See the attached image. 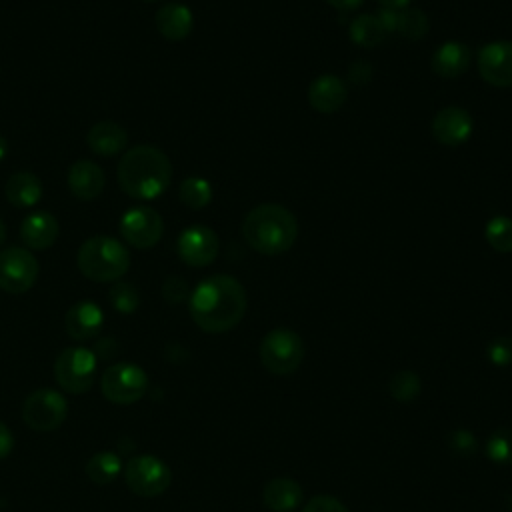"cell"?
Instances as JSON below:
<instances>
[{"label": "cell", "mask_w": 512, "mask_h": 512, "mask_svg": "<svg viewBox=\"0 0 512 512\" xmlns=\"http://www.w3.org/2000/svg\"><path fill=\"white\" fill-rule=\"evenodd\" d=\"M386 34H388L386 28L382 26L380 18L374 14H360L350 24V38L354 44H358L362 48L378 46Z\"/></svg>", "instance_id": "cell-24"}, {"label": "cell", "mask_w": 512, "mask_h": 512, "mask_svg": "<svg viewBox=\"0 0 512 512\" xmlns=\"http://www.w3.org/2000/svg\"><path fill=\"white\" fill-rule=\"evenodd\" d=\"M124 480L136 496L154 498L168 490L172 482V472L164 460L142 454L128 460V464L124 466Z\"/></svg>", "instance_id": "cell-7"}, {"label": "cell", "mask_w": 512, "mask_h": 512, "mask_svg": "<svg viewBox=\"0 0 512 512\" xmlns=\"http://www.w3.org/2000/svg\"><path fill=\"white\" fill-rule=\"evenodd\" d=\"M178 196H180L182 204H186L188 208L200 210V208L210 204V200H212V186H210L208 180H204L200 176H190V178H186L180 184Z\"/></svg>", "instance_id": "cell-26"}, {"label": "cell", "mask_w": 512, "mask_h": 512, "mask_svg": "<svg viewBox=\"0 0 512 512\" xmlns=\"http://www.w3.org/2000/svg\"><path fill=\"white\" fill-rule=\"evenodd\" d=\"M38 260L28 248L8 246L0 250V288L8 294L28 292L38 278Z\"/></svg>", "instance_id": "cell-9"}, {"label": "cell", "mask_w": 512, "mask_h": 512, "mask_svg": "<svg viewBox=\"0 0 512 512\" xmlns=\"http://www.w3.org/2000/svg\"><path fill=\"white\" fill-rule=\"evenodd\" d=\"M176 252L182 262L194 268H202L214 262L218 256V236L212 228L194 224L180 232L176 240Z\"/></svg>", "instance_id": "cell-12"}, {"label": "cell", "mask_w": 512, "mask_h": 512, "mask_svg": "<svg viewBox=\"0 0 512 512\" xmlns=\"http://www.w3.org/2000/svg\"><path fill=\"white\" fill-rule=\"evenodd\" d=\"M98 358L88 348H66L54 362V378L62 390L82 394L92 388L96 378Z\"/></svg>", "instance_id": "cell-6"}, {"label": "cell", "mask_w": 512, "mask_h": 512, "mask_svg": "<svg viewBox=\"0 0 512 512\" xmlns=\"http://www.w3.org/2000/svg\"><path fill=\"white\" fill-rule=\"evenodd\" d=\"M486 356L490 358L492 364L496 366H506L512 362V338L510 336H498L494 338L488 348H486Z\"/></svg>", "instance_id": "cell-31"}, {"label": "cell", "mask_w": 512, "mask_h": 512, "mask_svg": "<svg viewBox=\"0 0 512 512\" xmlns=\"http://www.w3.org/2000/svg\"><path fill=\"white\" fill-rule=\"evenodd\" d=\"M448 448H452L460 456H468L476 452V438L468 430H454L448 436Z\"/></svg>", "instance_id": "cell-33"}, {"label": "cell", "mask_w": 512, "mask_h": 512, "mask_svg": "<svg viewBox=\"0 0 512 512\" xmlns=\"http://www.w3.org/2000/svg\"><path fill=\"white\" fill-rule=\"evenodd\" d=\"M472 116L460 106H444L432 120V134L444 146H460L472 134Z\"/></svg>", "instance_id": "cell-14"}, {"label": "cell", "mask_w": 512, "mask_h": 512, "mask_svg": "<svg viewBox=\"0 0 512 512\" xmlns=\"http://www.w3.org/2000/svg\"><path fill=\"white\" fill-rule=\"evenodd\" d=\"M164 232L162 216L150 206H134L122 214L120 234L122 238L138 250L152 248Z\"/></svg>", "instance_id": "cell-11"}, {"label": "cell", "mask_w": 512, "mask_h": 512, "mask_svg": "<svg viewBox=\"0 0 512 512\" xmlns=\"http://www.w3.org/2000/svg\"><path fill=\"white\" fill-rule=\"evenodd\" d=\"M100 388L106 400L114 404H132L144 396L148 388V376L138 364L118 362L104 370Z\"/></svg>", "instance_id": "cell-8"}, {"label": "cell", "mask_w": 512, "mask_h": 512, "mask_svg": "<svg viewBox=\"0 0 512 512\" xmlns=\"http://www.w3.org/2000/svg\"><path fill=\"white\" fill-rule=\"evenodd\" d=\"M332 8L336 10H342V12H348V10H356L364 0H326Z\"/></svg>", "instance_id": "cell-37"}, {"label": "cell", "mask_w": 512, "mask_h": 512, "mask_svg": "<svg viewBox=\"0 0 512 512\" xmlns=\"http://www.w3.org/2000/svg\"><path fill=\"white\" fill-rule=\"evenodd\" d=\"M154 22H156L158 32L166 40L180 42L192 32L194 16H192V12L186 4L170 2V4H164L162 8H158V12L154 16Z\"/></svg>", "instance_id": "cell-20"}, {"label": "cell", "mask_w": 512, "mask_h": 512, "mask_svg": "<svg viewBox=\"0 0 512 512\" xmlns=\"http://www.w3.org/2000/svg\"><path fill=\"white\" fill-rule=\"evenodd\" d=\"M6 240V224L2 222V218H0V244Z\"/></svg>", "instance_id": "cell-40"}, {"label": "cell", "mask_w": 512, "mask_h": 512, "mask_svg": "<svg viewBox=\"0 0 512 512\" xmlns=\"http://www.w3.org/2000/svg\"><path fill=\"white\" fill-rule=\"evenodd\" d=\"M88 148L98 156H116L126 150L128 146V132L112 120H100L96 122L86 136Z\"/></svg>", "instance_id": "cell-19"}, {"label": "cell", "mask_w": 512, "mask_h": 512, "mask_svg": "<svg viewBox=\"0 0 512 512\" xmlns=\"http://www.w3.org/2000/svg\"><path fill=\"white\" fill-rule=\"evenodd\" d=\"M382 4V8L386 10H402L406 6H410L412 0H378Z\"/></svg>", "instance_id": "cell-38"}, {"label": "cell", "mask_w": 512, "mask_h": 512, "mask_svg": "<svg viewBox=\"0 0 512 512\" xmlns=\"http://www.w3.org/2000/svg\"><path fill=\"white\" fill-rule=\"evenodd\" d=\"M122 470V462L114 452H98L86 464V474L94 484H110L118 478Z\"/></svg>", "instance_id": "cell-25"}, {"label": "cell", "mask_w": 512, "mask_h": 512, "mask_svg": "<svg viewBox=\"0 0 512 512\" xmlns=\"http://www.w3.org/2000/svg\"><path fill=\"white\" fill-rule=\"evenodd\" d=\"M114 354H118V344H116V340H112V338H102V340H98V344H96V358L100 356V358H110V356H114Z\"/></svg>", "instance_id": "cell-36"}, {"label": "cell", "mask_w": 512, "mask_h": 512, "mask_svg": "<svg viewBox=\"0 0 512 512\" xmlns=\"http://www.w3.org/2000/svg\"><path fill=\"white\" fill-rule=\"evenodd\" d=\"M68 412V404L64 396L52 388H38L34 390L22 406V418L28 428L36 432H50L56 430Z\"/></svg>", "instance_id": "cell-10"}, {"label": "cell", "mask_w": 512, "mask_h": 512, "mask_svg": "<svg viewBox=\"0 0 512 512\" xmlns=\"http://www.w3.org/2000/svg\"><path fill=\"white\" fill-rule=\"evenodd\" d=\"M470 50L466 44L448 40L440 44L432 54V70L440 78H458L462 76L470 66Z\"/></svg>", "instance_id": "cell-21"}, {"label": "cell", "mask_w": 512, "mask_h": 512, "mask_svg": "<svg viewBox=\"0 0 512 512\" xmlns=\"http://www.w3.org/2000/svg\"><path fill=\"white\" fill-rule=\"evenodd\" d=\"M66 182H68V190L72 192L74 198H78L82 202H90L102 194L106 176L96 162L78 160L70 166Z\"/></svg>", "instance_id": "cell-16"}, {"label": "cell", "mask_w": 512, "mask_h": 512, "mask_svg": "<svg viewBox=\"0 0 512 512\" xmlns=\"http://www.w3.org/2000/svg\"><path fill=\"white\" fill-rule=\"evenodd\" d=\"M302 512H348V508L334 496L318 494L304 506Z\"/></svg>", "instance_id": "cell-34"}, {"label": "cell", "mask_w": 512, "mask_h": 512, "mask_svg": "<svg viewBox=\"0 0 512 512\" xmlns=\"http://www.w3.org/2000/svg\"><path fill=\"white\" fill-rule=\"evenodd\" d=\"M188 308L200 330L220 334L232 330L244 318L248 298L244 286L234 276L214 274L192 290Z\"/></svg>", "instance_id": "cell-1"}, {"label": "cell", "mask_w": 512, "mask_h": 512, "mask_svg": "<svg viewBox=\"0 0 512 512\" xmlns=\"http://www.w3.org/2000/svg\"><path fill=\"white\" fill-rule=\"evenodd\" d=\"M14 448V436L4 422H0V460L6 458Z\"/></svg>", "instance_id": "cell-35"}, {"label": "cell", "mask_w": 512, "mask_h": 512, "mask_svg": "<svg viewBox=\"0 0 512 512\" xmlns=\"http://www.w3.org/2000/svg\"><path fill=\"white\" fill-rule=\"evenodd\" d=\"M162 296L170 304H180L188 298V284L180 276H168L162 284Z\"/></svg>", "instance_id": "cell-32"}, {"label": "cell", "mask_w": 512, "mask_h": 512, "mask_svg": "<svg viewBox=\"0 0 512 512\" xmlns=\"http://www.w3.org/2000/svg\"><path fill=\"white\" fill-rule=\"evenodd\" d=\"M108 300H110L112 308L118 310L120 314H132L140 304V294L134 284L116 280L108 292Z\"/></svg>", "instance_id": "cell-29"}, {"label": "cell", "mask_w": 512, "mask_h": 512, "mask_svg": "<svg viewBox=\"0 0 512 512\" xmlns=\"http://www.w3.org/2000/svg\"><path fill=\"white\" fill-rule=\"evenodd\" d=\"M480 76L496 86V88H510L512 86V42L496 40L478 52L476 58Z\"/></svg>", "instance_id": "cell-13"}, {"label": "cell", "mask_w": 512, "mask_h": 512, "mask_svg": "<svg viewBox=\"0 0 512 512\" xmlns=\"http://www.w3.org/2000/svg\"><path fill=\"white\" fill-rule=\"evenodd\" d=\"M60 232V224L50 212H32L20 224V238L30 250L50 248Z\"/></svg>", "instance_id": "cell-17"}, {"label": "cell", "mask_w": 512, "mask_h": 512, "mask_svg": "<svg viewBox=\"0 0 512 512\" xmlns=\"http://www.w3.org/2000/svg\"><path fill=\"white\" fill-rule=\"evenodd\" d=\"M6 152H8V142H6V138L0 134V160L6 156Z\"/></svg>", "instance_id": "cell-39"}, {"label": "cell", "mask_w": 512, "mask_h": 512, "mask_svg": "<svg viewBox=\"0 0 512 512\" xmlns=\"http://www.w3.org/2000/svg\"><path fill=\"white\" fill-rule=\"evenodd\" d=\"M42 182L32 172H14L4 186L6 200L16 208H30L40 202L42 198Z\"/></svg>", "instance_id": "cell-23"}, {"label": "cell", "mask_w": 512, "mask_h": 512, "mask_svg": "<svg viewBox=\"0 0 512 512\" xmlns=\"http://www.w3.org/2000/svg\"><path fill=\"white\" fill-rule=\"evenodd\" d=\"M390 394L398 402H412L420 394V378L412 370H400L390 378Z\"/></svg>", "instance_id": "cell-30"}, {"label": "cell", "mask_w": 512, "mask_h": 512, "mask_svg": "<svg viewBox=\"0 0 512 512\" xmlns=\"http://www.w3.org/2000/svg\"><path fill=\"white\" fill-rule=\"evenodd\" d=\"M118 186L134 200H154L164 194L172 182V164L168 156L150 144H140L124 152L116 170Z\"/></svg>", "instance_id": "cell-2"}, {"label": "cell", "mask_w": 512, "mask_h": 512, "mask_svg": "<svg viewBox=\"0 0 512 512\" xmlns=\"http://www.w3.org/2000/svg\"><path fill=\"white\" fill-rule=\"evenodd\" d=\"M76 264L88 280L116 282L130 268V252L112 236H92L78 248Z\"/></svg>", "instance_id": "cell-4"}, {"label": "cell", "mask_w": 512, "mask_h": 512, "mask_svg": "<svg viewBox=\"0 0 512 512\" xmlns=\"http://www.w3.org/2000/svg\"><path fill=\"white\" fill-rule=\"evenodd\" d=\"M486 456L498 466H512V428H500L488 436Z\"/></svg>", "instance_id": "cell-28"}, {"label": "cell", "mask_w": 512, "mask_h": 512, "mask_svg": "<svg viewBox=\"0 0 512 512\" xmlns=\"http://www.w3.org/2000/svg\"><path fill=\"white\" fill-rule=\"evenodd\" d=\"M104 324L102 308L90 300H80L68 308L64 316V330L72 340H90L98 336Z\"/></svg>", "instance_id": "cell-15"}, {"label": "cell", "mask_w": 512, "mask_h": 512, "mask_svg": "<svg viewBox=\"0 0 512 512\" xmlns=\"http://www.w3.org/2000/svg\"><path fill=\"white\" fill-rule=\"evenodd\" d=\"M242 236L246 244L266 256H276L292 248L298 238V222L294 214L274 202L252 208L242 220Z\"/></svg>", "instance_id": "cell-3"}, {"label": "cell", "mask_w": 512, "mask_h": 512, "mask_svg": "<svg viewBox=\"0 0 512 512\" xmlns=\"http://www.w3.org/2000/svg\"><path fill=\"white\" fill-rule=\"evenodd\" d=\"M302 358L304 342L294 330L274 328L260 342V362L272 374H292L298 370Z\"/></svg>", "instance_id": "cell-5"}, {"label": "cell", "mask_w": 512, "mask_h": 512, "mask_svg": "<svg viewBox=\"0 0 512 512\" xmlns=\"http://www.w3.org/2000/svg\"><path fill=\"white\" fill-rule=\"evenodd\" d=\"M486 242L496 250V252H512V218L508 216H492L486 222L484 228Z\"/></svg>", "instance_id": "cell-27"}, {"label": "cell", "mask_w": 512, "mask_h": 512, "mask_svg": "<svg viewBox=\"0 0 512 512\" xmlns=\"http://www.w3.org/2000/svg\"><path fill=\"white\" fill-rule=\"evenodd\" d=\"M346 96V84L334 74L318 76L308 88L310 106L322 114H332L340 110L346 102Z\"/></svg>", "instance_id": "cell-18"}, {"label": "cell", "mask_w": 512, "mask_h": 512, "mask_svg": "<svg viewBox=\"0 0 512 512\" xmlns=\"http://www.w3.org/2000/svg\"><path fill=\"white\" fill-rule=\"evenodd\" d=\"M262 502L272 512H292L302 502V488L288 476L272 478L262 490Z\"/></svg>", "instance_id": "cell-22"}]
</instances>
